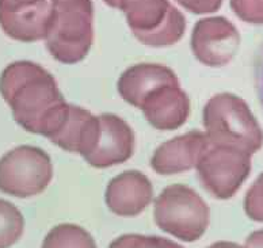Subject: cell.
<instances>
[{
    "mask_svg": "<svg viewBox=\"0 0 263 248\" xmlns=\"http://www.w3.org/2000/svg\"><path fill=\"white\" fill-rule=\"evenodd\" d=\"M124 12L137 41L152 48L171 46L182 40L186 18L170 0H103Z\"/></svg>",
    "mask_w": 263,
    "mask_h": 248,
    "instance_id": "cell-3",
    "label": "cell"
},
{
    "mask_svg": "<svg viewBox=\"0 0 263 248\" xmlns=\"http://www.w3.org/2000/svg\"><path fill=\"white\" fill-rule=\"evenodd\" d=\"M254 76H255V88L260 105L263 107V45L255 59V67H254Z\"/></svg>",
    "mask_w": 263,
    "mask_h": 248,
    "instance_id": "cell-18",
    "label": "cell"
},
{
    "mask_svg": "<svg viewBox=\"0 0 263 248\" xmlns=\"http://www.w3.org/2000/svg\"><path fill=\"white\" fill-rule=\"evenodd\" d=\"M206 149V136L198 130H192L159 145L151 158L149 164L159 175L186 173L197 167Z\"/></svg>",
    "mask_w": 263,
    "mask_h": 248,
    "instance_id": "cell-10",
    "label": "cell"
},
{
    "mask_svg": "<svg viewBox=\"0 0 263 248\" xmlns=\"http://www.w3.org/2000/svg\"><path fill=\"white\" fill-rule=\"evenodd\" d=\"M209 248H237L233 244H228V243H216V244L211 245Z\"/></svg>",
    "mask_w": 263,
    "mask_h": 248,
    "instance_id": "cell-19",
    "label": "cell"
},
{
    "mask_svg": "<svg viewBox=\"0 0 263 248\" xmlns=\"http://www.w3.org/2000/svg\"><path fill=\"white\" fill-rule=\"evenodd\" d=\"M232 38L233 31L224 19H201L193 27L190 48L197 60L205 65L216 67L230 59Z\"/></svg>",
    "mask_w": 263,
    "mask_h": 248,
    "instance_id": "cell-11",
    "label": "cell"
},
{
    "mask_svg": "<svg viewBox=\"0 0 263 248\" xmlns=\"http://www.w3.org/2000/svg\"><path fill=\"white\" fill-rule=\"evenodd\" d=\"M177 80H179L177 73L171 68L156 63H140L122 72L117 82V90L125 102L137 107L144 95L155 87Z\"/></svg>",
    "mask_w": 263,
    "mask_h": 248,
    "instance_id": "cell-13",
    "label": "cell"
},
{
    "mask_svg": "<svg viewBox=\"0 0 263 248\" xmlns=\"http://www.w3.org/2000/svg\"><path fill=\"white\" fill-rule=\"evenodd\" d=\"M184 10L192 14H206L216 11L221 3V0H177Z\"/></svg>",
    "mask_w": 263,
    "mask_h": 248,
    "instance_id": "cell-17",
    "label": "cell"
},
{
    "mask_svg": "<svg viewBox=\"0 0 263 248\" xmlns=\"http://www.w3.org/2000/svg\"><path fill=\"white\" fill-rule=\"evenodd\" d=\"M41 248H97V243L82 226L59 224L48 232Z\"/></svg>",
    "mask_w": 263,
    "mask_h": 248,
    "instance_id": "cell-14",
    "label": "cell"
},
{
    "mask_svg": "<svg viewBox=\"0 0 263 248\" xmlns=\"http://www.w3.org/2000/svg\"><path fill=\"white\" fill-rule=\"evenodd\" d=\"M109 248H184L175 241L160 236L126 233L111 241Z\"/></svg>",
    "mask_w": 263,
    "mask_h": 248,
    "instance_id": "cell-16",
    "label": "cell"
},
{
    "mask_svg": "<svg viewBox=\"0 0 263 248\" xmlns=\"http://www.w3.org/2000/svg\"><path fill=\"white\" fill-rule=\"evenodd\" d=\"M136 109L143 111L148 124L156 130H175L186 124L190 116V99L177 80L155 87Z\"/></svg>",
    "mask_w": 263,
    "mask_h": 248,
    "instance_id": "cell-7",
    "label": "cell"
},
{
    "mask_svg": "<svg viewBox=\"0 0 263 248\" xmlns=\"http://www.w3.org/2000/svg\"><path fill=\"white\" fill-rule=\"evenodd\" d=\"M0 95L26 132L50 140L64 125L69 105L52 73L33 61H15L0 75Z\"/></svg>",
    "mask_w": 263,
    "mask_h": 248,
    "instance_id": "cell-1",
    "label": "cell"
},
{
    "mask_svg": "<svg viewBox=\"0 0 263 248\" xmlns=\"http://www.w3.org/2000/svg\"><path fill=\"white\" fill-rule=\"evenodd\" d=\"M154 220L163 232L193 243L208 230L209 207L192 187L182 183L170 184L155 199Z\"/></svg>",
    "mask_w": 263,
    "mask_h": 248,
    "instance_id": "cell-4",
    "label": "cell"
},
{
    "mask_svg": "<svg viewBox=\"0 0 263 248\" xmlns=\"http://www.w3.org/2000/svg\"><path fill=\"white\" fill-rule=\"evenodd\" d=\"M49 3L46 49L59 63H80L88 56L94 42L92 0H50Z\"/></svg>",
    "mask_w": 263,
    "mask_h": 248,
    "instance_id": "cell-2",
    "label": "cell"
},
{
    "mask_svg": "<svg viewBox=\"0 0 263 248\" xmlns=\"http://www.w3.org/2000/svg\"><path fill=\"white\" fill-rule=\"evenodd\" d=\"M49 21L48 0H0V26L16 41L45 40Z\"/></svg>",
    "mask_w": 263,
    "mask_h": 248,
    "instance_id": "cell-6",
    "label": "cell"
},
{
    "mask_svg": "<svg viewBox=\"0 0 263 248\" xmlns=\"http://www.w3.org/2000/svg\"><path fill=\"white\" fill-rule=\"evenodd\" d=\"M101 132L98 116L80 106L69 105V113L60 130L49 141L63 150L86 158L97 145Z\"/></svg>",
    "mask_w": 263,
    "mask_h": 248,
    "instance_id": "cell-12",
    "label": "cell"
},
{
    "mask_svg": "<svg viewBox=\"0 0 263 248\" xmlns=\"http://www.w3.org/2000/svg\"><path fill=\"white\" fill-rule=\"evenodd\" d=\"M101 132L97 145L86 158L91 167L98 169L128 162L135 154V132L129 124L116 114L98 116Z\"/></svg>",
    "mask_w": 263,
    "mask_h": 248,
    "instance_id": "cell-8",
    "label": "cell"
},
{
    "mask_svg": "<svg viewBox=\"0 0 263 248\" xmlns=\"http://www.w3.org/2000/svg\"><path fill=\"white\" fill-rule=\"evenodd\" d=\"M53 179V164L45 150L21 145L0 159V192L16 198H30L46 190Z\"/></svg>",
    "mask_w": 263,
    "mask_h": 248,
    "instance_id": "cell-5",
    "label": "cell"
},
{
    "mask_svg": "<svg viewBox=\"0 0 263 248\" xmlns=\"http://www.w3.org/2000/svg\"><path fill=\"white\" fill-rule=\"evenodd\" d=\"M25 231V218L14 203L0 199V248L16 244Z\"/></svg>",
    "mask_w": 263,
    "mask_h": 248,
    "instance_id": "cell-15",
    "label": "cell"
},
{
    "mask_svg": "<svg viewBox=\"0 0 263 248\" xmlns=\"http://www.w3.org/2000/svg\"><path fill=\"white\" fill-rule=\"evenodd\" d=\"M154 198L149 178L140 171H124L109 182L105 193L106 205L114 215L135 217L143 213Z\"/></svg>",
    "mask_w": 263,
    "mask_h": 248,
    "instance_id": "cell-9",
    "label": "cell"
}]
</instances>
